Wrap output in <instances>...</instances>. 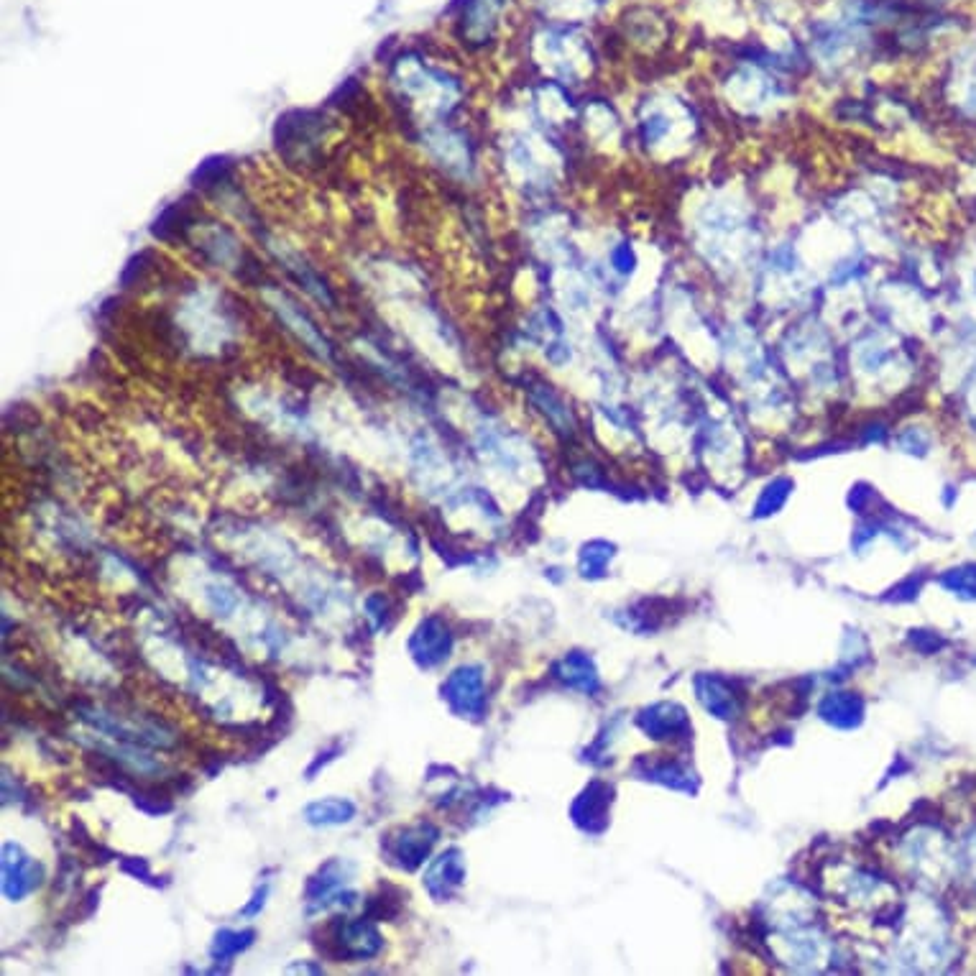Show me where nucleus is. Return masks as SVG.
Segmentation results:
<instances>
[{
  "label": "nucleus",
  "instance_id": "18",
  "mask_svg": "<svg viewBox=\"0 0 976 976\" xmlns=\"http://www.w3.org/2000/svg\"><path fill=\"white\" fill-rule=\"evenodd\" d=\"M555 675L563 680L565 685L575 690H583V693H591V690L598 688V675L593 662L588 660L586 655H568L560 665L555 667Z\"/></svg>",
  "mask_w": 976,
  "mask_h": 976
},
{
  "label": "nucleus",
  "instance_id": "5",
  "mask_svg": "<svg viewBox=\"0 0 976 976\" xmlns=\"http://www.w3.org/2000/svg\"><path fill=\"white\" fill-rule=\"evenodd\" d=\"M384 948L379 928L371 918H343L333 925V941L328 954L340 961H366L376 959Z\"/></svg>",
  "mask_w": 976,
  "mask_h": 976
},
{
  "label": "nucleus",
  "instance_id": "24",
  "mask_svg": "<svg viewBox=\"0 0 976 976\" xmlns=\"http://www.w3.org/2000/svg\"><path fill=\"white\" fill-rule=\"evenodd\" d=\"M363 606H366V616H368V621H371V626H374V629H381V626H386V621H389V614H391V603H389V598L384 596V593H374V596H368Z\"/></svg>",
  "mask_w": 976,
  "mask_h": 976
},
{
  "label": "nucleus",
  "instance_id": "21",
  "mask_svg": "<svg viewBox=\"0 0 976 976\" xmlns=\"http://www.w3.org/2000/svg\"><path fill=\"white\" fill-rule=\"evenodd\" d=\"M821 713L836 726H854L859 721V716H862V701L849 693H836L831 698H826V703L821 706Z\"/></svg>",
  "mask_w": 976,
  "mask_h": 976
},
{
  "label": "nucleus",
  "instance_id": "12",
  "mask_svg": "<svg viewBox=\"0 0 976 976\" xmlns=\"http://www.w3.org/2000/svg\"><path fill=\"white\" fill-rule=\"evenodd\" d=\"M463 882H466V862H463L460 849H445L427 864L425 874H422V885L437 902L450 900L463 887Z\"/></svg>",
  "mask_w": 976,
  "mask_h": 976
},
{
  "label": "nucleus",
  "instance_id": "9",
  "mask_svg": "<svg viewBox=\"0 0 976 976\" xmlns=\"http://www.w3.org/2000/svg\"><path fill=\"white\" fill-rule=\"evenodd\" d=\"M407 649L409 657L420 670H435L453 652V632L440 616H425L420 624L414 626Z\"/></svg>",
  "mask_w": 976,
  "mask_h": 976
},
{
  "label": "nucleus",
  "instance_id": "23",
  "mask_svg": "<svg viewBox=\"0 0 976 976\" xmlns=\"http://www.w3.org/2000/svg\"><path fill=\"white\" fill-rule=\"evenodd\" d=\"M943 586L951 588V591L961 593V596L976 598V568L969 565V568H959L951 570V573L943 578Z\"/></svg>",
  "mask_w": 976,
  "mask_h": 976
},
{
  "label": "nucleus",
  "instance_id": "8",
  "mask_svg": "<svg viewBox=\"0 0 976 976\" xmlns=\"http://www.w3.org/2000/svg\"><path fill=\"white\" fill-rule=\"evenodd\" d=\"M190 246L197 248L200 259L225 271L243 269V246L236 233L223 223H202L190 230Z\"/></svg>",
  "mask_w": 976,
  "mask_h": 976
},
{
  "label": "nucleus",
  "instance_id": "22",
  "mask_svg": "<svg viewBox=\"0 0 976 976\" xmlns=\"http://www.w3.org/2000/svg\"><path fill=\"white\" fill-rule=\"evenodd\" d=\"M611 557V547L603 545V542H593L583 550V557H580V568H583V575H601L603 565L609 563Z\"/></svg>",
  "mask_w": 976,
  "mask_h": 976
},
{
  "label": "nucleus",
  "instance_id": "7",
  "mask_svg": "<svg viewBox=\"0 0 976 976\" xmlns=\"http://www.w3.org/2000/svg\"><path fill=\"white\" fill-rule=\"evenodd\" d=\"M266 248L274 253L276 264L287 271L289 279H292L299 289H305L307 297L315 299L317 305L325 307V310H335L333 287L322 279L320 271H317L315 266L302 256V253L294 251V248L287 246V243L276 241V238H269V241H266Z\"/></svg>",
  "mask_w": 976,
  "mask_h": 976
},
{
  "label": "nucleus",
  "instance_id": "16",
  "mask_svg": "<svg viewBox=\"0 0 976 976\" xmlns=\"http://www.w3.org/2000/svg\"><path fill=\"white\" fill-rule=\"evenodd\" d=\"M606 805H609V793L603 785H591L586 793L580 795L573 805V818L580 828L586 831H596L603 826V816H606Z\"/></svg>",
  "mask_w": 976,
  "mask_h": 976
},
{
  "label": "nucleus",
  "instance_id": "10",
  "mask_svg": "<svg viewBox=\"0 0 976 976\" xmlns=\"http://www.w3.org/2000/svg\"><path fill=\"white\" fill-rule=\"evenodd\" d=\"M443 698L450 711L460 718H481L486 711V688L483 670L478 665H463L448 675L443 683Z\"/></svg>",
  "mask_w": 976,
  "mask_h": 976
},
{
  "label": "nucleus",
  "instance_id": "19",
  "mask_svg": "<svg viewBox=\"0 0 976 976\" xmlns=\"http://www.w3.org/2000/svg\"><path fill=\"white\" fill-rule=\"evenodd\" d=\"M253 941H256V931H253V928H243V931L223 928V931L215 933L213 946H210V956H213V961H218V964L220 961L228 964V961L236 959L238 954L248 951V948L253 946Z\"/></svg>",
  "mask_w": 976,
  "mask_h": 976
},
{
  "label": "nucleus",
  "instance_id": "1",
  "mask_svg": "<svg viewBox=\"0 0 976 976\" xmlns=\"http://www.w3.org/2000/svg\"><path fill=\"white\" fill-rule=\"evenodd\" d=\"M391 87L420 113L443 118L460 103V82L420 54L404 52L389 69Z\"/></svg>",
  "mask_w": 976,
  "mask_h": 976
},
{
  "label": "nucleus",
  "instance_id": "4",
  "mask_svg": "<svg viewBox=\"0 0 976 976\" xmlns=\"http://www.w3.org/2000/svg\"><path fill=\"white\" fill-rule=\"evenodd\" d=\"M422 146L427 156L450 177H468L476 169V156L463 133L445 126H427L422 131Z\"/></svg>",
  "mask_w": 976,
  "mask_h": 976
},
{
  "label": "nucleus",
  "instance_id": "15",
  "mask_svg": "<svg viewBox=\"0 0 976 976\" xmlns=\"http://www.w3.org/2000/svg\"><path fill=\"white\" fill-rule=\"evenodd\" d=\"M606 6V0H540L542 16L550 18V23H568L578 26L588 18L598 16Z\"/></svg>",
  "mask_w": 976,
  "mask_h": 976
},
{
  "label": "nucleus",
  "instance_id": "11",
  "mask_svg": "<svg viewBox=\"0 0 976 976\" xmlns=\"http://www.w3.org/2000/svg\"><path fill=\"white\" fill-rule=\"evenodd\" d=\"M41 864L18 844L3 846V895L11 902H21L41 887Z\"/></svg>",
  "mask_w": 976,
  "mask_h": 976
},
{
  "label": "nucleus",
  "instance_id": "26",
  "mask_svg": "<svg viewBox=\"0 0 976 976\" xmlns=\"http://www.w3.org/2000/svg\"><path fill=\"white\" fill-rule=\"evenodd\" d=\"M266 897H269V885L259 887V890L253 892L251 902H248L246 908L241 910V913H243V918H256V915H259L261 910H264V905H266Z\"/></svg>",
  "mask_w": 976,
  "mask_h": 976
},
{
  "label": "nucleus",
  "instance_id": "2",
  "mask_svg": "<svg viewBox=\"0 0 976 976\" xmlns=\"http://www.w3.org/2000/svg\"><path fill=\"white\" fill-rule=\"evenodd\" d=\"M261 297H264L266 307L274 312L276 320L282 322L284 328H287V333L292 335L302 348H307L317 361L322 363L335 361L333 340L325 335V330L317 325L315 317H312L305 307L299 305L297 299L289 297V294L282 292L279 287H266Z\"/></svg>",
  "mask_w": 976,
  "mask_h": 976
},
{
  "label": "nucleus",
  "instance_id": "14",
  "mask_svg": "<svg viewBox=\"0 0 976 976\" xmlns=\"http://www.w3.org/2000/svg\"><path fill=\"white\" fill-rule=\"evenodd\" d=\"M358 813V805L348 798H322L312 800L305 805L302 816L310 826L315 828H330V826H345L351 823Z\"/></svg>",
  "mask_w": 976,
  "mask_h": 976
},
{
  "label": "nucleus",
  "instance_id": "20",
  "mask_svg": "<svg viewBox=\"0 0 976 976\" xmlns=\"http://www.w3.org/2000/svg\"><path fill=\"white\" fill-rule=\"evenodd\" d=\"M698 693H701V701L706 703L708 711H713L716 716L731 718L736 713L734 693L721 680L701 678L698 680Z\"/></svg>",
  "mask_w": 976,
  "mask_h": 976
},
{
  "label": "nucleus",
  "instance_id": "3",
  "mask_svg": "<svg viewBox=\"0 0 976 976\" xmlns=\"http://www.w3.org/2000/svg\"><path fill=\"white\" fill-rule=\"evenodd\" d=\"M437 836H440V831L432 823H412V826L394 828L391 833H386V839L381 841V851H384L386 862L391 867L402 869V872H414L430 859Z\"/></svg>",
  "mask_w": 976,
  "mask_h": 976
},
{
  "label": "nucleus",
  "instance_id": "25",
  "mask_svg": "<svg viewBox=\"0 0 976 976\" xmlns=\"http://www.w3.org/2000/svg\"><path fill=\"white\" fill-rule=\"evenodd\" d=\"M782 488H787L785 481L775 483V486H770V488H767V491H764L762 501H759V511H762V514H770V511H775L777 506H780L782 501H785L787 491H782Z\"/></svg>",
  "mask_w": 976,
  "mask_h": 976
},
{
  "label": "nucleus",
  "instance_id": "6",
  "mask_svg": "<svg viewBox=\"0 0 976 976\" xmlns=\"http://www.w3.org/2000/svg\"><path fill=\"white\" fill-rule=\"evenodd\" d=\"M506 0H466L458 16V39L468 49H486L494 44L504 23Z\"/></svg>",
  "mask_w": 976,
  "mask_h": 976
},
{
  "label": "nucleus",
  "instance_id": "13",
  "mask_svg": "<svg viewBox=\"0 0 976 976\" xmlns=\"http://www.w3.org/2000/svg\"><path fill=\"white\" fill-rule=\"evenodd\" d=\"M353 874V867L343 859H330V862L322 864L305 885V900L312 902V905H325L333 895H338L340 890H345V882Z\"/></svg>",
  "mask_w": 976,
  "mask_h": 976
},
{
  "label": "nucleus",
  "instance_id": "17",
  "mask_svg": "<svg viewBox=\"0 0 976 976\" xmlns=\"http://www.w3.org/2000/svg\"><path fill=\"white\" fill-rule=\"evenodd\" d=\"M639 724H642V729L647 731V734L655 736V739H665V736L683 731L685 726H688V721H685L683 708L662 703V706L649 708V711L639 718Z\"/></svg>",
  "mask_w": 976,
  "mask_h": 976
}]
</instances>
